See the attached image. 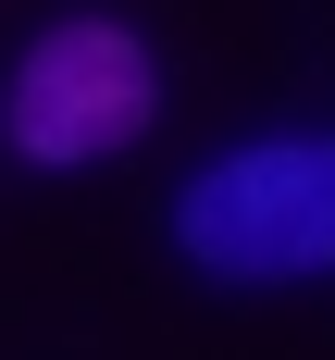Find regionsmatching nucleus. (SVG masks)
Masks as SVG:
<instances>
[{
	"label": "nucleus",
	"mask_w": 335,
	"mask_h": 360,
	"mask_svg": "<svg viewBox=\"0 0 335 360\" xmlns=\"http://www.w3.org/2000/svg\"><path fill=\"white\" fill-rule=\"evenodd\" d=\"M174 236L223 286H286V274H335V137H261L223 149L211 174L174 199Z\"/></svg>",
	"instance_id": "1"
},
{
	"label": "nucleus",
	"mask_w": 335,
	"mask_h": 360,
	"mask_svg": "<svg viewBox=\"0 0 335 360\" xmlns=\"http://www.w3.org/2000/svg\"><path fill=\"white\" fill-rule=\"evenodd\" d=\"M149 100H162L149 50L124 25H100V13H74V25H50L25 63H13V149L50 162V174H74V162H100V149L137 137Z\"/></svg>",
	"instance_id": "2"
}]
</instances>
